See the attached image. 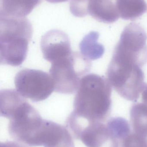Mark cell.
I'll use <instances>...</instances> for the list:
<instances>
[{"label":"cell","instance_id":"1","mask_svg":"<svg viewBox=\"0 0 147 147\" xmlns=\"http://www.w3.org/2000/svg\"><path fill=\"white\" fill-rule=\"evenodd\" d=\"M111 86L106 78L94 74L83 76L69 118L79 125L104 122L111 111Z\"/></svg>","mask_w":147,"mask_h":147},{"label":"cell","instance_id":"2","mask_svg":"<svg viewBox=\"0 0 147 147\" xmlns=\"http://www.w3.org/2000/svg\"><path fill=\"white\" fill-rule=\"evenodd\" d=\"M32 24L26 17L0 16V63L17 66L26 57L33 35Z\"/></svg>","mask_w":147,"mask_h":147},{"label":"cell","instance_id":"3","mask_svg":"<svg viewBox=\"0 0 147 147\" xmlns=\"http://www.w3.org/2000/svg\"><path fill=\"white\" fill-rule=\"evenodd\" d=\"M0 114L9 120V134L14 140L29 146H39L45 120L25 98L14 101Z\"/></svg>","mask_w":147,"mask_h":147},{"label":"cell","instance_id":"4","mask_svg":"<svg viewBox=\"0 0 147 147\" xmlns=\"http://www.w3.org/2000/svg\"><path fill=\"white\" fill-rule=\"evenodd\" d=\"M50 73L58 93L70 94L77 91L83 76L89 72L91 61L81 53L72 52L68 57L51 63Z\"/></svg>","mask_w":147,"mask_h":147},{"label":"cell","instance_id":"5","mask_svg":"<svg viewBox=\"0 0 147 147\" xmlns=\"http://www.w3.org/2000/svg\"><path fill=\"white\" fill-rule=\"evenodd\" d=\"M14 83L16 91L20 95L35 102L47 99L54 90L51 75L38 70H21L16 75Z\"/></svg>","mask_w":147,"mask_h":147},{"label":"cell","instance_id":"6","mask_svg":"<svg viewBox=\"0 0 147 147\" xmlns=\"http://www.w3.org/2000/svg\"><path fill=\"white\" fill-rule=\"evenodd\" d=\"M72 136L81 140L87 147H119V140L106 124L102 122L87 123L79 126Z\"/></svg>","mask_w":147,"mask_h":147},{"label":"cell","instance_id":"7","mask_svg":"<svg viewBox=\"0 0 147 147\" xmlns=\"http://www.w3.org/2000/svg\"><path fill=\"white\" fill-rule=\"evenodd\" d=\"M41 47L44 58L52 63L71 55L72 51L68 35L59 30H52L42 36Z\"/></svg>","mask_w":147,"mask_h":147},{"label":"cell","instance_id":"8","mask_svg":"<svg viewBox=\"0 0 147 147\" xmlns=\"http://www.w3.org/2000/svg\"><path fill=\"white\" fill-rule=\"evenodd\" d=\"M87 9L88 14L104 23H114L120 17L117 0H89Z\"/></svg>","mask_w":147,"mask_h":147},{"label":"cell","instance_id":"9","mask_svg":"<svg viewBox=\"0 0 147 147\" xmlns=\"http://www.w3.org/2000/svg\"><path fill=\"white\" fill-rule=\"evenodd\" d=\"M42 146L44 147H75L72 137L66 128L50 121H47Z\"/></svg>","mask_w":147,"mask_h":147},{"label":"cell","instance_id":"10","mask_svg":"<svg viewBox=\"0 0 147 147\" xmlns=\"http://www.w3.org/2000/svg\"><path fill=\"white\" fill-rule=\"evenodd\" d=\"M41 0H0V16L26 17Z\"/></svg>","mask_w":147,"mask_h":147},{"label":"cell","instance_id":"11","mask_svg":"<svg viewBox=\"0 0 147 147\" xmlns=\"http://www.w3.org/2000/svg\"><path fill=\"white\" fill-rule=\"evenodd\" d=\"M99 37L98 32H91L83 38L79 45L81 54L90 61L101 58L104 54V46L98 42Z\"/></svg>","mask_w":147,"mask_h":147},{"label":"cell","instance_id":"12","mask_svg":"<svg viewBox=\"0 0 147 147\" xmlns=\"http://www.w3.org/2000/svg\"><path fill=\"white\" fill-rule=\"evenodd\" d=\"M120 17L125 20H135L147 12L144 0H117Z\"/></svg>","mask_w":147,"mask_h":147},{"label":"cell","instance_id":"13","mask_svg":"<svg viewBox=\"0 0 147 147\" xmlns=\"http://www.w3.org/2000/svg\"><path fill=\"white\" fill-rule=\"evenodd\" d=\"M130 115L133 131L147 137V105L142 102L134 104Z\"/></svg>","mask_w":147,"mask_h":147},{"label":"cell","instance_id":"14","mask_svg":"<svg viewBox=\"0 0 147 147\" xmlns=\"http://www.w3.org/2000/svg\"><path fill=\"white\" fill-rule=\"evenodd\" d=\"M106 125L119 142L131 132L129 123L122 117L110 118Z\"/></svg>","mask_w":147,"mask_h":147},{"label":"cell","instance_id":"15","mask_svg":"<svg viewBox=\"0 0 147 147\" xmlns=\"http://www.w3.org/2000/svg\"><path fill=\"white\" fill-rule=\"evenodd\" d=\"M120 144L121 147H147V137L131 131Z\"/></svg>","mask_w":147,"mask_h":147},{"label":"cell","instance_id":"16","mask_svg":"<svg viewBox=\"0 0 147 147\" xmlns=\"http://www.w3.org/2000/svg\"><path fill=\"white\" fill-rule=\"evenodd\" d=\"M0 147H27L25 144L18 142L8 141L1 143Z\"/></svg>","mask_w":147,"mask_h":147},{"label":"cell","instance_id":"17","mask_svg":"<svg viewBox=\"0 0 147 147\" xmlns=\"http://www.w3.org/2000/svg\"><path fill=\"white\" fill-rule=\"evenodd\" d=\"M142 102L147 105V84H145L141 92Z\"/></svg>","mask_w":147,"mask_h":147},{"label":"cell","instance_id":"18","mask_svg":"<svg viewBox=\"0 0 147 147\" xmlns=\"http://www.w3.org/2000/svg\"><path fill=\"white\" fill-rule=\"evenodd\" d=\"M47 1L52 3H57L63 2L66 1L68 0H45Z\"/></svg>","mask_w":147,"mask_h":147},{"label":"cell","instance_id":"19","mask_svg":"<svg viewBox=\"0 0 147 147\" xmlns=\"http://www.w3.org/2000/svg\"><path fill=\"white\" fill-rule=\"evenodd\" d=\"M145 1V3H146V5L147 7V0H144Z\"/></svg>","mask_w":147,"mask_h":147}]
</instances>
